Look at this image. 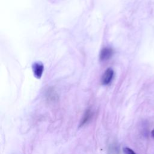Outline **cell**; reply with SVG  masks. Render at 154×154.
<instances>
[{
	"label": "cell",
	"instance_id": "cell-1",
	"mask_svg": "<svg viewBox=\"0 0 154 154\" xmlns=\"http://www.w3.org/2000/svg\"><path fill=\"white\" fill-rule=\"evenodd\" d=\"M32 69L34 76L37 79H40L42 77L44 70L43 64L40 62H35L32 64Z\"/></svg>",
	"mask_w": 154,
	"mask_h": 154
},
{
	"label": "cell",
	"instance_id": "cell-2",
	"mask_svg": "<svg viewBox=\"0 0 154 154\" xmlns=\"http://www.w3.org/2000/svg\"><path fill=\"white\" fill-rule=\"evenodd\" d=\"M114 77V71L112 69H107L102 77V83L103 85H108L112 80Z\"/></svg>",
	"mask_w": 154,
	"mask_h": 154
},
{
	"label": "cell",
	"instance_id": "cell-3",
	"mask_svg": "<svg viewBox=\"0 0 154 154\" xmlns=\"http://www.w3.org/2000/svg\"><path fill=\"white\" fill-rule=\"evenodd\" d=\"M113 54V51L111 48H105L100 52V60L101 61H106L109 59Z\"/></svg>",
	"mask_w": 154,
	"mask_h": 154
},
{
	"label": "cell",
	"instance_id": "cell-4",
	"mask_svg": "<svg viewBox=\"0 0 154 154\" xmlns=\"http://www.w3.org/2000/svg\"><path fill=\"white\" fill-rule=\"evenodd\" d=\"M91 116H92V114H91V111L90 109H87L85 111V114H84V116L82 117V119L81 120L79 126L81 127V126H84L85 124H86L90 120V119H91Z\"/></svg>",
	"mask_w": 154,
	"mask_h": 154
},
{
	"label": "cell",
	"instance_id": "cell-5",
	"mask_svg": "<svg viewBox=\"0 0 154 154\" xmlns=\"http://www.w3.org/2000/svg\"><path fill=\"white\" fill-rule=\"evenodd\" d=\"M123 152L125 154H136L134 150H132L129 147H124Z\"/></svg>",
	"mask_w": 154,
	"mask_h": 154
},
{
	"label": "cell",
	"instance_id": "cell-6",
	"mask_svg": "<svg viewBox=\"0 0 154 154\" xmlns=\"http://www.w3.org/2000/svg\"><path fill=\"white\" fill-rule=\"evenodd\" d=\"M151 135H152V137L154 138V129L152 131V132H151Z\"/></svg>",
	"mask_w": 154,
	"mask_h": 154
}]
</instances>
